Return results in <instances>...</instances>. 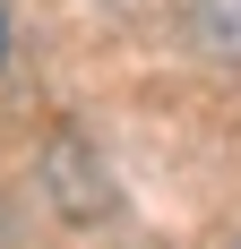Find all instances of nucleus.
<instances>
[{
	"label": "nucleus",
	"instance_id": "obj_1",
	"mask_svg": "<svg viewBox=\"0 0 241 249\" xmlns=\"http://www.w3.org/2000/svg\"><path fill=\"white\" fill-rule=\"evenodd\" d=\"M0 60H9V26H0Z\"/></svg>",
	"mask_w": 241,
	"mask_h": 249
}]
</instances>
